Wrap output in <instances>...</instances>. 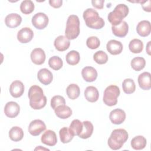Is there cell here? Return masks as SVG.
Listing matches in <instances>:
<instances>
[{"mask_svg": "<svg viewBox=\"0 0 151 151\" xmlns=\"http://www.w3.org/2000/svg\"><path fill=\"white\" fill-rule=\"evenodd\" d=\"M150 3L151 1L150 0L149 1H145L142 2V6L144 11L147 12H150L151 8H150Z\"/></svg>", "mask_w": 151, "mask_h": 151, "instance_id": "42", "label": "cell"}, {"mask_svg": "<svg viewBox=\"0 0 151 151\" xmlns=\"http://www.w3.org/2000/svg\"><path fill=\"white\" fill-rule=\"evenodd\" d=\"M146 65V61L144 58L141 57H136L132 59L131 61L132 68L137 71H140L143 69Z\"/></svg>", "mask_w": 151, "mask_h": 151, "instance_id": "32", "label": "cell"}, {"mask_svg": "<svg viewBox=\"0 0 151 151\" xmlns=\"http://www.w3.org/2000/svg\"><path fill=\"white\" fill-rule=\"evenodd\" d=\"M129 135L127 131L123 129L114 130L108 139V145L113 150L120 149L128 139Z\"/></svg>", "mask_w": 151, "mask_h": 151, "instance_id": "3", "label": "cell"}, {"mask_svg": "<svg viewBox=\"0 0 151 151\" xmlns=\"http://www.w3.org/2000/svg\"><path fill=\"white\" fill-rule=\"evenodd\" d=\"M139 87L144 90H148L151 87L150 84V73L149 72H143L140 74L137 78Z\"/></svg>", "mask_w": 151, "mask_h": 151, "instance_id": "22", "label": "cell"}, {"mask_svg": "<svg viewBox=\"0 0 151 151\" xmlns=\"http://www.w3.org/2000/svg\"><path fill=\"white\" fill-rule=\"evenodd\" d=\"M80 21L76 15H71L68 17L65 30V37L70 40L76 38L80 34Z\"/></svg>", "mask_w": 151, "mask_h": 151, "instance_id": "5", "label": "cell"}, {"mask_svg": "<svg viewBox=\"0 0 151 151\" xmlns=\"http://www.w3.org/2000/svg\"><path fill=\"white\" fill-rule=\"evenodd\" d=\"M67 63L71 65L77 64L80 60V56L79 52L75 50H72L68 52L65 57Z\"/></svg>", "mask_w": 151, "mask_h": 151, "instance_id": "31", "label": "cell"}, {"mask_svg": "<svg viewBox=\"0 0 151 151\" xmlns=\"http://www.w3.org/2000/svg\"><path fill=\"white\" fill-rule=\"evenodd\" d=\"M84 96L88 101L94 103L98 100L99 93L96 87L90 86L87 87L84 90Z\"/></svg>", "mask_w": 151, "mask_h": 151, "instance_id": "23", "label": "cell"}, {"mask_svg": "<svg viewBox=\"0 0 151 151\" xmlns=\"http://www.w3.org/2000/svg\"><path fill=\"white\" fill-rule=\"evenodd\" d=\"M136 31L141 37H145L148 36L151 31L150 22L147 20L141 21L136 27Z\"/></svg>", "mask_w": 151, "mask_h": 151, "instance_id": "19", "label": "cell"}, {"mask_svg": "<svg viewBox=\"0 0 151 151\" xmlns=\"http://www.w3.org/2000/svg\"><path fill=\"white\" fill-rule=\"evenodd\" d=\"M20 107L15 101H9L6 103L4 107L5 114L9 118H14L19 113Z\"/></svg>", "mask_w": 151, "mask_h": 151, "instance_id": "9", "label": "cell"}, {"mask_svg": "<svg viewBox=\"0 0 151 151\" xmlns=\"http://www.w3.org/2000/svg\"><path fill=\"white\" fill-rule=\"evenodd\" d=\"M37 78L42 84L48 85L52 82L53 76L47 68H41L38 72Z\"/></svg>", "mask_w": 151, "mask_h": 151, "instance_id": "17", "label": "cell"}, {"mask_svg": "<svg viewBox=\"0 0 151 151\" xmlns=\"http://www.w3.org/2000/svg\"><path fill=\"white\" fill-rule=\"evenodd\" d=\"M24 91V84L19 81L15 80L13 81L9 87V92L11 95L14 98H18L21 97Z\"/></svg>", "mask_w": 151, "mask_h": 151, "instance_id": "12", "label": "cell"}, {"mask_svg": "<svg viewBox=\"0 0 151 151\" xmlns=\"http://www.w3.org/2000/svg\"><path fill=\"white\" fill-rule=\"evenodd\" d=\"M100 44L99 39L96 36H91L87 38L86 41V45L87 47L90 49L94 50L97 48Z\"/></svg>", "mask_w": 151, "mask_h": 151, "instance_id": "39", "label": "cell"}, {"mask_svg": "<svg viewBox=\"0 0 151 151\" xmlns=\"http://www.w3.org/2000/svg\"><path fill=\"white\" fill-rule=\"evenodd\" d=\"M93 59L99 64H104L108 61V55L103 51H98L93 55Z\"/></svg>", "mask_w": 151, "mask_h": 151, "instance_id": "37", "label": "cell"}, {"mask_svg": "<svg viewBox=\"0 0 151 151\" xmlns=\"http://www.w3.org/2000/svg\"><path fill=\"white\" fill-rule=\"evenodd\" d=\"M66 93L68 97L71 100H75L78 97L80 94V90L76 84H71L66 88Z\"/></svg>", "mask_w": 151, "mask_h": 151, "instance_id": "30", "label": "cell"}, {"mask_svg": "<svg viewBox=\"0 0 151 151\" xmlns=\"http://www.w3.org/2000/svg\"><path fill=\"white\" fill-rule=\"evenodd\" d=\"M48 65L54 70H58L62 68L63 62L61 58L58 56H52L48 60Z\"/></svg>", "mask_w": 151, "mask_h": 151, "instance_id": "36", "label": "cell"}, {"mask_svg": "<svg viewBox=\"0 0 151 151\" xmlns=\"http://www.w3.org/2000/svg\"><path fill=\"white\" fill-rule=\"evenodd\" d=\"M34 37L32 30L28 27H24L20 29L17 34V39L21 43H28Z\"/></svg>", "mask_w": 151, "mask_h": 151, "instance_id": "11", "label": "cell"}, {"mask_svg": "<svg viewBox=\"0 0 151 151\" xmlns=\"http://www.w3.org/2000/svg\"><path fill=\"white\" fill-rule=\"evenodd\" d=\"M120 93L119 87L116 85H110L104 90L103 100L109 106H115L117 103V97Z\"/></svg>", "mask_w": 151, "mask_h": 151, "instance_id": "6", "label": "cell"}, {"mask_svg": "<svg viewBox=\"0 0 151 151\" xmlns=\"http://www.w3.org/2000/svg\"><path fill=\"white\" fill-rule=\"evenodd\" d=\"M113 34L118 37H125L129 31V25L126 21H122L119 25L111 27Z\"/></svg>", "mask_w": 151, "mask_h": 151, "instance_id": "20", "label": "cell"}, {"mask_svg": "<svg viewBox=\"0 0 151 151\" xmlns=\"http://www.w3.org/2000/svg\"><path fill=\"white\" fill-rule=\"evenodd\" d=\"M59 135L60 140L63 143H67L70 142L74 136V134L70 130L69 128L67 127H64L60 130Z\"/></svg>", "mask_w": 151, "mask_h": 151, "instance_id": "29", "label": "cell"}, {"mask_svg": "<svg viewBox=\"0 0 151 151\" xmlns=\"http://www.w3.org/2000/svg\"><path fill=\"white\" fill-rule=\"evenodd\" d=\"M83 130L78 136L81 139H88L90 137L93 132V125L90 121H84L83 122Z\"/></svg>", "mask_w": 151, "mask_h": 151, "instance_id": "25", "label": "cell"}, {"mask_svg": "<svg viewBox=\"0 0 151 151\" xmlns=\"http://www.w3.org/2000/svg\"><path fill=\"white\" fill-rule=\"evenodd\" d=\"M129 48L130 51L133 53H140L143 49V43L139 39H133L129 42Z\"/></svg>", "mask_w": 151, "mask_h": 151, "instance_id": "28", "label": "cell"}, {"mask_svg": "<svg viewBox=\"0 0 151 151\" xmlns=\"http://www.w3.org/2000/svg\"><path fill=\"white\" fill-rule=\"evenodd\" d=\"M129 12V9L126 5L120 4L117 5L114 10L108 14L107 19L112 26H116L123 21V19L127 17Z\"/></svg>", "mask_w": 151, "mask_h": 151, "instance_id": "4", "label": "cell"}, {"mask_svg": "<svg viewBox=\"0 0 151 151\" xmlns=\"http://www.w3.org/2000/svg\"><path fill=\"white\" fill-rule=\"evenodd\" d=\"M41 142L49 146H54L57 142V138L55 133L51 130L45 131L41 137Z\"/></svg>", "mask_w": 151, "mask_h": 151, "instance_id": "13", "label": "cell"}, {"mask_svg": "<svg viewBox=\"0 0 151 151\" xmlns=\"http://www.w3.org/2000/svg\"><path fill=\"white\" fill-rule=\"evenodd\" d=\"M49 4L53 8H58L62 5L63 1L62 0H50Z\"/></svg>", "mask_w": 151, "mask_h": 151, "instance_id": "41", "label": "cell"}, {"mask_svg": "<svg viewBox=\"0 0 151 151\" xmlns=\"http://www.w3.org/2000/svg\"><path fill=\"white\" fill-rule=\"evenodd\" d=\"M9 137L12 141L19 142L24 137V132L21 127L14 126L9 130Z\"/></svg>", "mask_w": 151, "mask_h": 151, "instance_id": "27", "label": "cell"}, {"mask_svg": "<svg viewBox=\"0 0 151 151\" xmlns=\"http://www.w3.org/2000/svg\"><path fill=\"white\" fill-rule=\"evenodd\" d=\"M54 111L55 115L62 119H67L72 114V110L70 107L65 104L58 106Z\"/></svg>", "mask_w": 151, "mask_h": 151, "instance_id": "24", "label": "cell"}, {"mask_svg": "<svg viewBox=\"0 0 151 151\" xmlns=\"http://www.w3.org/2000/svg\"><path fill=\"white\" fill-rule=\"evenodd\" d=\"M86 25L93 29H99L104 25V19L99 17V13L93 8H87L83 15Z\"/></svg>", "mask_w": 151, "mask_h": 151, "instance_id": "2", "label": "cell"}, {"mask_svg": "<svg viewBox=\"0 0 151 151\" xmlns=\"http://www.w3.org/2000/svg\"><path fill=\"white\" fill-rule=\"evenodd\" d=\"M65 104V100L64 98L61 96H54L51 100V106L54 110H55L58 106L61 105H64Z\"/></svg>", "mask_w": 151, "mask_h": 151, "instance_id": "38", "label": "cell"}, {"mask_svg": "<svg viewBox=\"0 0 151 151\" xmlns=\"http://www.w3.org/2000/svg\"><path fill=\"white\" fill-rule=\"evenodd\" d=\"M54 45L58 51H64L69 48L70 42L65 36L60 35L55 39Z\"/></svg>", "mask_w": 151, "mask_h": 151, "instance_id": "21", "label": "cell"}, {"mask_svg": "<svg viewBox=\"0 0 151 151\" xmlns=\"http://www.w3.org/2000/svg\"><path fill=\"white\" fill-rule=\"evenodd\" d=\"M81 75L86 81L93 82L95 81L97 77V72L94 67L87 66L82 69Z\"/></svg>", "mask_w": 151, "mask_h": 151, "instance_id": "15", "label": "cell"}, {"mask_svg": "<svg viewBox=\"0 0 151 151\" xmlns=\"http://www.w3.org/2000/svg\"><path fill=\"white\" fill-rule=\"evenodd\" d=\"M83 126V122L78 119H74L71 122L69 129L74 136H78L82 132Z\"/></svg>", "mask_w": 151, "mask_h": 151, "instance_id": "33", "label": "cell"}, {"mask_svg": "<svg viewBox=\"0 0 151 151\" xmlns=\"http://www.w3.org/2000/svg\"><path fill=\"white\" fill-rule=\"evenodd\" d=\"M29 105L34 110H40L44 107L47 103V97L44 95L42 89L38 86H32L28 94Z\"/></svg>", "mask_w": 151, "mask_h": 151, "instance_id": "1", "label": "cell"}, {"mask_svg": "<svg viewBox=\"0 0 151 151\" xmlns=\"http://www.w3.org/2000/svg\"><path fill=\"white\" fill-rule=\"evenodd\" d=\"M146 139L143 136H137L131 140V146L134 150H142L146 146Z\"/></svg>", "mask_w": 151, "mask_h": 151, "instance_id": "26", "label": "cell"}, {"mask_svg": "<svg viewBox=\"0 0 151 151\" xmlns=\"http://www.w3.org/2000/svg\"><path fill=\"white\" fill-rule=\"evenodd\" d=\"M48 16L42 12H38L35 14L32 18V24L38 29H44L48 24Z\"/></svg>", "mask_w": 151, "mask_h": 151, "instance_id": "7", "label": "cell"}, {"mask_svg": "<svg viewBox=\"0 0 151 151\" xmlns=\"http://www.w3.org/2000/svg\"><path fill=\"white\" fill-rule=\"evenodd\" d=\"M34 4L31 0L23 1L20 5V10L24 14H29L34 10Z\"/></svg>", "mask_w": 151, "mask_h": 151, "instance_id": "35", "label": "cell"}, {"mask_svg": "<svg viewBox=\"0 0 151 151\" xmlns=\"http://www.w3.org/2000/svg\"><path fill=\"white\" fill-rule=\"evenodd\" d=\"M150 41H149L147 44V47H146V52L149 55H150Z\"/></svg>", "mask_w": 151, "mask_h": 151, "instance_id": "43", "label": "cell"}, {"mask_svg": "<svg viewBox=\"0 0 151 151\" xmlns=\"http://www.w3.org/2000/svg\"><path fill=\"white\" fill-rule=\"evenodd\" d=\"M104 0H93L91 1V4L93 6L99 9H101L103 8V4H104Z\"/></svg>", "mask_w": 151, "mask_h": 151, "instance_id": "40", "label": "cell"}, {"mask_svg": "<svg viewBox=\"0 0 151 151\" xmlns=\"http://www.w3.org/2000/svg\"><path fill=\"white\" fill-rule=\"evenodd\" d=\"M22 22L21 17L16 13L9 14L5 17V23L8 27L14 28L18 27Z\"/></svg>", "mask_w": 151, "mask_h": 151, "instance_id": "16", "label": "cell"}, {"mask_svg": "<svg viewBox=\"0 0 151 151\" xmlns=\"http://www.w3.org/2000/svg\"><path fill=\"white\" fill-rule=\"evenodd\" d=\"M109 118L112 123L120 124L125 120L126 113L122 109H116L110 112Z\"/></svg>", "mask_w": 151, "mask_h": 151, "instance_id": "10", "label": "cell"}, {"mask_svg": "<svg viewBox=\"0 0 151 151\" xmlns=\"http://www.w3.org/2000/svg\"><path fill=\"white\" fill-rule=\"evenodd\" d=\"M123 91L126 94H132L136 90V85L134 81L131 78H126L122 83Z\"/></svg>", "mask_w": 151, "mask_h": 151, "instance_id": "34", "label": "cell"}, {"mask_svg": "<svg viewBox=\"0 0 151 151\" xmlns=\"http://www.w3.org/2000/svg\"><path fill=\"white\" fill-rule=\"evenodd\" d=\"M31 59L33 63L37 65L43 64L45 60V54L41 48L34 49L31 53Z\"/></svg>", "mask_w": 151, "mask_h": 151, "instance_id": "14", "label": "cell"}, {"mask_svg": "<svg viewBox=\"0 0 151 151\" xmlns=\"http://www.w3.org/2000/svg\"><path fill=\"white\" fill-rule=\"evenodd\" d=\"M107 50L112 55H117L122 52L123 50V45L121 42L115 40H110L106 45Z\"/></svg>", "mask_w": 151, "mask_h": 151, "instance_id": "18", "label": "cell"}, {"mask_svg": "<svg viewBox=\"0 0 151 151\" xmlns=\"http://www.w3.org/2000/svg\"><path fill=\"white\" fill-rule=\"evenodd\" d=\"M45 129L46 126L45 123L40 119H35L32 120L29 123L28 127L29 133L34 136H38Z\"/></svg>", "mask_w": 151, "mask_h": 151, "instance_id": "8", "label": "cell"}]
</instances>
